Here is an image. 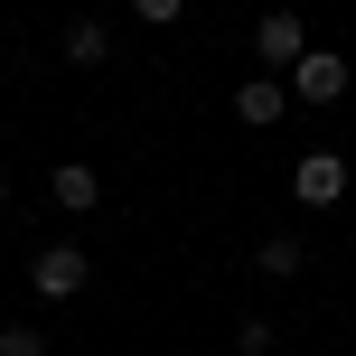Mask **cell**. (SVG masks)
Instances as JSON below:
<instances>
[{
    "instance_id": "cell-1",
    "label": "cell",
    "mask_w": 356,
    "mask_h": 356,
    "mask_svg": "<svg viewBox=\"0 0 356 356\" xmlns=\"http://www.w3.org/2000/svg\"><path fill=\"white\" fill-rule=\"evenodd\" d=\"M85 282H94V263H85L75 244H47V253L29 263V291H38V300H75Z\"/></svg>"
},
{
    "instance_id": "cell-2",
    "label": "cell",
    "mask_w": 356,
    "mask_h": 356,
    "mask_svg": "<svg viewBox=\"0 0 356 356\" xmlns=\"http://www.w3.org/2000/svg\"><path fill=\"white\" fill-rule=\"evenodd\" d=\"M253 56H263L272 75H291V66H300V56H309L300 19H291V10H263V29H253Z\"/></svg>"
},
{
    "instance_id": "cell-3",
    "label": "cell",
    "mask_w": 356,
    "mask_h": 356,
    "mask_svg": "<svg viewBox=\"0 0 356 356\" xmlns=\"http://www.w3.org/2000/svg\"><path fill=\"white\" fill-rule=\"evenodd\" d=\"M291 188H300V207H338V197H347V160H328V150H309V160L291 169Z\"/></svg>"
},
{
    "instance_id": "cell-4",
    "label": "cell",
    "mask_w": 356,
    "mask_h": 356,
    "mask_svg": "<svg viewBox=\"0 0 356 356\" xmlns=\"http://www.w3.org/2000/svg\"><path fill=\"white\" fill-rule=\"evenodd\" d=\"M291 85H300V104H338V94H347V56H319V47H309L300 66H291Z\"/></svg>"
},
{
    "instance_id": "cell-5",
    "label": "cell",
    "mask_w": 356,
    "mask_h": 356,
    "mask_svg": "<svg viewBox=\"0 0 356 356\" xmlns=\"http://www.w3.org/2000/svg\"><path fill=\"white\" fill-rule=\"evenodd\" d=\"M47 197H56V207H66V216H85V207H94V197H104V178H94L85 160H66V169H56V178H47Z\"/></svg>"
},
{
    "instance_id": "cell-6",
    "label": "cell",
    "mask_w": 356,
    "mask_h": 356,
    "mask_svg": "<svg viewBox=\"0 0 356 356\" xmlns=\"http://www.w3.org/2000/svg\"><path fill=\"white\" fill-rule=\"evenodd\" d=\"M234 113H244V122H282V85H272V75L234 85Z\"/></svg>"
},
{
    "instance_id": "cell-7",
    "label": "cell",
    "mask_w": 356,
    "mask_h": 356,
    "mask_svg": "<svg viewBox=\"0 0 356 356\" xmlns=\"http://www.w3.org/2000/svg\"><path fill=\"white\" fill-rule=\"evenodd\" d=\"M66 56H75V66H104V56H113L104 19H75V29H66Z\"/></svg>"
},
{
    "instance_id": "cell-8",
    "label": "cell",
    "mask_w": 356,
    "mask_h": 356,
    "mask_svg": "<svg viewBox=\"0 0 356 356\" xmlns=\"http://www.w3.org/2000/svg\"><path fill=\"white\" fill-rule=\"evenodd\" d=\"M0 356H47V338L38 328H0Z\"/></svg>"
},
{
    "instance_id": "cell-9",
    "label": "cell",
    "mask_w": 356,
    "mask_h": 356,
    "mask_svg": "<svg viewBox=\"0 0 356 356\" xmlns=\"http://www.w3.org/2000/svg\"><path fill=\"white\" fill-rule=\"evenodd\" d=\"M131 10H141V19H150V29H169V19H178V10H188V0H131Z\"/></svg>"
},
{
    "instance_id": "cell-10",
    "label": "cell",
    "mask_w": 356,
    "mask_h": 356,
    "mask_svg": "<svg viewBox=\"0 0 356 356\" xmlns=\"http://www.w3.org/2000/svg\"><path fill=\"white\" fill-rule=\"evenodd\" d=\"M0 207H10V188H0Z\"/></svg>"
}]
</instances>
